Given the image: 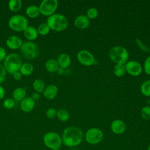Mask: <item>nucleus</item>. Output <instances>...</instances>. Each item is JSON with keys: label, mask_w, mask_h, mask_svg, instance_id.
Returning <instances> with one entry per match:
<instances>
[{"label": "nucleus", "mask_w": 150, "mask_h": 150, "mask_svg": "<svg viewBox=\"0 0 150 150\" xmlns=\"http://www.w3.org/2000/svg\"><path fill=\"white\" fill-rule=\"evenodd\" d=\"M26 96V91L23 87L16 88L12 93L13 99L17 101H22Z\"/></svg>", "instance_id": "obj_19"}, {"label": "nucleus", "mask_w": 150, "mask_h": 150, "mask_svg": "<svg viewBox=\"0 0 150 150\" xmlns=\"http://www.w3.org/2000/svg\"><path fill=\"white\" fill-rule=\"evenodd\" d=\"M57 111L53 108H49L46 111V115L49 119H53L56 117Z\"/></svg>", "instance_id": "obj_33"}, {"label": "nucleus", "mask_w": 150, "mask_h": 150, "mask_svg": "<svg viewBox=\"0 0 150 150\" xmlns=\"http://www.w3.org/2000/svg\"><path fill=\"white\" fill-rule=\"evenodd\" d=\"M25 12L26 15L30 18H36L40 14L39 6L34 5L27 7Z\"/></svg>", "instance_id": "obj_21"}, {"label": "nucleus", "mask_w": 150, "mask_h": 150, "mask_svg": "<svg viewBox=\"0 0 150 150\" xmlns=\"http://www.w3.org/2000/svg\"><path fill=\"white\" fill-rule=\"evenodd\" d=\"M126 71L132 76H138L141 73L142 67L141 64L137 61L130 60L128 61L125 64Z\"/></svg>", "instance_id": "obj_11"}, {"label": "nucleus", "mask_w": 150, "mask_h": 150, "mask_svg": "<svg viewBox=\"0 0 150 150\" xmlns=\"http://www.w3.org/2000/svg\"><path fill=\"white\" fill-rule=\"evenodd\" d=\"M110 128L114 134L120 135L125 131L126 125L124 121L121 120H115L111 122Z\"/></svg>", "instance_id": "obj_13"}, {"label": "nucleus", "mask_w": 150, "mask_h": 150, "mask_svg": "<svg viewBox=\"0 0 150 150\" xmlns=\"http://www.w3.org/2000/svg\"><path fill=\"white\" fill-rule=\"evenodd\" d=\"M52 150H61L60 149H52Z\"/></svg>", "instance_id": "obj_42"}, {"label": "nucleus", "mask_w": 150, "mask_h": 150, "mask_svg": "<svg viewBox=\"0 0 150 150\" xmlns=\"http://www.w3.org/2000/svg\"><path fill=\"white\" fill-rule=\"evenodd\" d=\"M62 144L67 147L73 148L79 145L84 139L83 131L76 127L65 128L62 135Z\"/></svg>", "instance_id": "obj_1"}, {"label": "nucleus", "mask_w": 150, "mask_h": 150, "mask_svg": "<svg viewBox=\"0 0 150 150\" xmlns=\"http://www.w3.org/2000/svg\"><path fill=\"white\" fill-rule=\"evenodd\" d=\"M22 6V2L21 0H11L8 2V8L13 12L19 11Z\"/></svg>", "instance_id": "obj_23"}, {"label": "nucleus", "mask_w": 150, "mask_h": 150, "mask_svg": "<svg viewBox=\"0 0 150 150\" xmlns=\"http://www.w3.org/2000/svg\"><path fill=\"white\" fill-rule=\"evenodd\" d=\"M58 91V88L56 85L49 84L45 87L43 91V95L47 100H53L57 95Z\"/></svg>", "instance_id": "obj_16"}, {"label": "nucleus", "mask_w": 150, "mask_h": 150, "mask_svg": "<svg viewBox=\"0 0 150 150\" xmlns=\"http://www.w3.org/2000/svg\"><path fill=\"white\" fill-rule=\"evenodd\" d=\"M35 105V101L31 97H26L22 101H21V109L25 112H29L32 111Z\"/></svg>", "instance_id": "obj_14"}, {"label": "nucleus", "mask_w": 150, "mask_h": 150, "mask_svg": "<svg viewBox=\"0 0 150 150\" xmlns=\"http://www.w3.org/2000/svg\"><path fill=\"white\" fill-rule=\"evenodd\" d=\"M141 115L143 119L145 120H150V106L144 107L141 109Z\"/></svg>", "instance_id": "obj_29"}, {"label": "nucleus", "mask_w": 150, "mask_h": 150, "mask_svg": "<svg viewBox=\"0 0 150 150\" xmlns=\"http://www.w3.org/2000/svg\"><path fill=\"white\" fill-rule=\"evenodd\" d=\"M98 14V11L95 8H89L86 13V16L89 19H93L97 17Z\"/></svg>", "instance_id": "obj_30"}, {"label": "nucleus", "mask_w": 150, "mask_h": 150, "mask_svg": "<svg viewBox=\"0 0 150 150\" xmlns=\"http://www.w3.org/2000/svg\"><path fill=\"white\" fill-rule=\"evenodd\" d=\"M37 30L39 35L41 36H45L49 33L50 29L46 23H42L38 26Z\"/></svg>", "instance_id": "obj_28"}, {"label": "nucleus", "mask_w": 150, "mask_h": 150, "mask_svg": "<svg viewBox=\"0 0 150 150\" xmlns=\"http://www.w3.org/2000/svg\"><path fill=\"white\" fill-rule=\"evenodd\" d=\"M58 6L57 0H43L39 6L40 14L45 16H50L53 15Z\"/></svg>", "instance_id": "obj_9"}, {"label": "nucleus", "mask_w": 150, "mask_h": 150, "mask_svg": "<svg viewBox=\"0 0 150 150\" xmlns=\"http://www.w3.org/2000/svg\"><path fill=\"white\" fill-rule=\"evenodd\" d=\"M23 43L22 40L20 37L16 35L9 36L6 40V46L12 50H16L20 49Z\"/></svg>", "instance_id": "obj_12"}, {"label": "nucleus", "mask_w": 150, "mask_h": 150, "mask_svg": "<svg viewBox=\"0 0 150 150\" xmlns=\"http://www.w3.org/2000/svg\"><path fill=\"white\" fill-rule=\"evenodd\" d=\"M113 72L115 76H116L117 77H122L127 72L125 64H116L115 66L114 67Z\"/></svg>", "instance_id": "obj_25"}, {"label": "nucleus", "mask_w": 150, "mask_h": 150, "mask_svg": "<svg viewBox=\"0 0 150 150\" xmlns=\"http://www.w3.org/2000/svg\"><path fill=\"white\" fill-rule=\"evenodd\" d=\"M20 50L23 57L29 60L36 58L39 52L38 45L35 43L28 40L23 42Z\"/></svg>", "instance_id": "obj_7"}, {"label": "nucleus", "mask_w": 150, "mask_h": 150, "mask_svg": "<svg viewBox=\"0 0 150 150\" xmlns=\"http://www.w3.org/2000/svg\"><path fill=\"white\" fill-rule=\"evenodd\" d=\"M104 137L103 131L97 128H91L84 134L85 141L89 144L96 145L101 142Z\"/></svg>", "instance_id": "obj_8"}, {"label": "nucleus", "mask_w": 150, "mask_h": 150, "mask_svg": "<svg viewBox=\"0 0 150 150\" xmlns=\"http://www.w3.org/2000/svg\"><path fill=\"white\" fill-rule=\"evenodd\" d=\"M6 56V52L5 48L0 46V62L4 60Z\"/></svg>", "instance_id": "obj_36"}, {"label": "nucleus", "mask_w": 150, "mask_h": 150, "mask_svg": "<svg viewBox=\"0 0 150 150\" xmlns=\"http://www.w3.org/2000/svg\"><path fill=\"white\" fill-rule=\"evenodd\" d=\"M147 150H150V144L148 145V148H147Z\"/></svg>", "instance_id": "obj_41"}, {"label": "nucleus", "mask_w": 150, "mask_h": 150, "mask_svg": "<svg viewBox=\"0 0 150 150\" xmlns=\"http://www.w3.org/2000/svg\"><path fill=\"white\" fill-rule=\"evenodd\" d=\"M141 92L144 96L150 97V80L143 82L141 86Z\"/></svg>", "instance_id": "obj_27"}, {"label": "nucleus", "mask_w": 150, "mask_h": 150, "mask_svg": "<svg viewBox=\"0 0 150 150\" xmlns=\"http://www.w3.org/2000/svg\"><path fill=\"white\" fill-rule=\"evenodd\" d=\"M33 88L37 93H42L45 88V84L44 81L40 79H35L33 82Z\"/></svg>", "instance_id": "obj_24"}, {"label": "nucleus", "mask_w": 150, "mask_h": 150, "mask_svg": "<svg viewBox=\"0 0 150 150\" xmlns=\"http://www.w3.org/2000/svg\"><path fill=\"white\" fill-rule=\"evenodd\" d=\"M8 26L15 32H23L28 26V21L23 15H15L8 20Z\"/></svg>", "instance_id": "obj_5"}, {"label": "nucleus", "mask_w": 150, "mask_h": 150, "mask_svg": "<svg viewBox=\"0 0 150 150\" xmlns=\"http://www.w3.org/2000/svg\"><path fill=\"white\" fill-rule=\"evenodd\" d=\"M5 91L4 88L0 85V100H2L5 96Z\"/></svg>", "instance_id": "obj_39"}, {"label": "nucleus", "mask_w": 150, "mask_h": 150, "mask_svg": "<svg viewBox=\"0 0 150 150\" xmlns=\"http://www.w3.org/2000/svg\"><path fill=\"white\" fill-rule=\"evenodd\" d=\"M32 98L35 101H38L39 100L40 98V94L39 93H37V92H34L32 93V96H31Z\"/></svg>", "instance_id": "obj_38"}, {"label": "nucleus", "mask_w": 150, "mask_h": 150, "mask_svg": "<svg viewBox=\"0 0 150 150\" xmlns=\"http://www.w3.org/2000/svg\"><path fill=\"white\" fill-rule=\"evenodd\" d=\"M15 103L13 98H6L3 102V106L6 109H12L15 106Z\"/></svg>", "instance_id": "obj_31"}, {"label": "nucleus", "mask_w": 150, "mask_h": 150, "mask_svg": "<svg viewBox=\"0 0 150 150\" xmlns=\"http://www.w3.org/2000/svg\"><path fill=\"white\" fill-rule=\"evenodd\" d=\"M77 58L81 64L86 66H91L96 62L94 56L89 51L86 50L79 51L77 53Z\"/></svg>", "instance_id": "obj_10"}, {"label": "nucleus", "mask_w": 150, "mask_h": 150, "mask_svg": "<svg viewBox=\"0 0 150 150\" xmlns=\"http://www.w3.org/2000/svg\"><path fill=\"white\" fill-rule=\"evenodd\" d=\"M46 23L49 25L50 29L56 32H62L67 28L68 20L62 14L54 13L47 18Z\"/></svg>", "instance_id": "obj_2"}, {"label": "nucleus", "mask_w": 150, "mask_h": 150, "mask_svg": "<svg viewBox=\"0 0 150 150\" xmlns=\"http://www.w3.org/2000/svg\"><path fill=\"white\" fill-rule=\"evenodd\" d=\"M23 35L25 38L28 41L33 42L36 40L38 36L37 29L32 26H28L27 28L23 31Z\"/></svg>", "instance_id": "obj_17"}, {"label": "nucleus", "mask_w": 150, "mask_h": 150, "mask_svg": "<svg viewBox=\"0 0 150 150\" xmlns=\"http://www.w3.org/2000/svg\"><path fill=\"white\" fill-rule=\"evenodd\" d=\"M21 56L17 53H11L6 56L4 60V67L6 71L13 74L19 71L22 65Z\"/></svg>", "instance_id": "obj_3"}, {"label": "nucleus", "mask_w": 150, "mask_h": 150, "mask_svg": "<svg viewBox=\"0 0 150 150\" xmlns=\"http://www.w3.org/2000/svg\"><path fill=\"white\" fill-rule=\"evenodd\" d=\"M90 19L86 15H81L77 16L74 19V25L79 29H85L90 25Z\"/></svg>", "instance_id": "obj_15"}, {"label": "nucleus", "mask_w": 150, "mask_h": 150, "mask_svg": "<svg viewBox=\"0 0 150 150\" xmlns=\"http://www.w3.org/2000/svg\"><path fill=\"white\" fill-rule=\"evenodd\" d=\"M13 77L14 78V79L16 81H19L20 80H21L22 77V75L21 74V73L19 71L15 72V73L13 74Z\"/></svg>", "instance_id": "obj_37"}, {"label": "nucleus", "mask_w": 150, "mask_h": 150, "mask_svg": "<svg viewBox=\"0 0 150 150\" xmlns=\"http://www.w3.org/2000/svg\"><path fill=\"white\" fill-rule=\"evenodd\" d=\"M144 70L147 74L150 75V56L148 57L144 62Z\"/></svg>", "instance_id": "obj_34"}, {"label": "nucleus", "mask_w": 150, "mask_h": 150, "mask_svg": "<svg viewBox=\"0 0 150 150\" xmlns=\"http://www.w3.org/2000/svg\"><path fill=\"white\" fill-rule=\"evenodd\" d=\"M136 44L138 46V47L142 51L145 52H150V49L146 46L141 40L137 39H136Z\"/></svg>", "instance_id": "obj_32"}, {"label": "nucleus", "mask_w": 150, "mask_h": 150, "mask_svg": "<svg viewBox=\"0 0 150 150\" xmlns=\"http://www.w3.org/2000/svg\"><path fill=\"white\" fill-rule=\"evenodd\" d=\"M6 71L4 66L0 63V84L4 82L6 78Z\"/></svg>", "instance_id": "obj_35"}, {"label": "nucleus", "mask_w": 150, "mask_h": 150, "mask_svg": "<svg viewBox=\"0 0 150 150\" xmlns=\"http://www.w3.org/2000/svg\"><path fill=\"white\" fill-rule=\"evenodd\" d=\"M45 145L49 149H60L62 144V137L57 132L50 131L46 133L43 138Z\"/></svg>", "instance_id": "obj_6"}, {"label": "nucleus", "mask_w": 150, "mask_h": 150, "mask_svg": "<svg viewBox=\"0 0 150 150\" xmlns=\"http://www.w3.org/2000/svg\"><path fill=\"white\" fill-rule=\"evenodd\" d=\"M56 72L59 74V75H62L64 73V69H62L61 67H59L58 69L57 70Z\"/></svg>", "instance_id": "obj_40"}, {"label": "nucleus", "mask_w": 150, "mask_h": 150, "mask_svg": "<svg viewBox=\"0 0 150 150\" xmlns=\"http://www.w3.org/2000/svg\"><path fill=\"white\" fill-rule=\"evenodd\" d=\"M45 69L50 73H54L57 71L59 67L57 60L54 59H50L47 60L45 64Z\"/></svg>", "instance_id": "obj_20"}, {"label": "nucleus", "mask_w": 150, "mask_h": 150, "mask_svg": "<svg viewBox=\"0 0 150 150\" xmlns=\"http://www.w3.org/2000/svg\"><path fill=\"white\" fill-rule=\"evenodd\" d=\"M109 57L110 59L116 64H125L128 62L129 53L124 47L116 46L110 49Z\"/></svg>", "instance_id": "obj_4"}, {"label": "nucleus", "mask_w": 150, "mask_h": 150, "mask_svg": "<svg viewBox=\"0 0 150 150\" xmlns=\"http://www.w3.org/2000/svg\"><path fill=\"white\" fill-rule=\"evenodd\" d=\"M19 72L23 76H30L33 72V66L30 63H22L20 67Z\"/></svg>", "instance_id": "obj_22"}, {"label": "nucleus", "mask_w": 150, "mask_h": 150, "mask_svg": "<svg viewBox=\"0 0 150 150\" xmlns=\"http://www.w3.org/2000/svg\"><path fill=\"white\" fill-rule=\"evenodd\" d=\"M57 62L59 67L64 69L70 65L71 59L69 54L66 53H62L58 56Z\"/></svg>", "instance_id": "obj_18"}, {"label": "nucleus", "mask_w": 150, "mask_h": 150, "mask_svg": "<svg viewBox=\"0 0 150 150\" xmlns=\"http://www.w3.org/2000/svg\"><path fill=\"white\" fill-rule=\"evenodd\" d=\"M56 117L60 121L62 122H65L69 120L70 115L69 112L66 110L60 108L57 111Z\"/></svg>", "instance_id": "obj_26"}]
</instances>
